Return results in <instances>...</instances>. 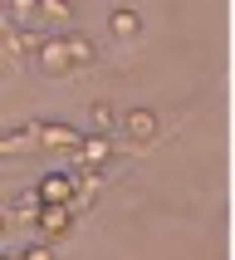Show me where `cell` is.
<instances>
[{
	"instance_id": "cell-3",
	"label": "cell",
	"mask_w": 235,
	"mask_h": 260,
	"mask_svg": "<svg viewBox=\"0 0 235 260\" xmlns=\"http://www.w3.org/2000/svg\"><path fill=\"white\" fill-rule=\"evenodd\" d=\"M73 152H79L88 167H103V162L113 157V133H88V138H79Z\"/></svg>"
},
{
	"instance_id": "cell-5",
	"label": "cell",
	"mask_w": 235,
	"mask_h": 260,
	"mask_svg": "<svg viewBox=\"0 0 235 260\" xmlns=\"http://www.w3.org/2000/svg\"><path fill=\"white\" fill-rule=\"evenodd\" d=\"M64 44H69V69H88L93 59H98V44L88 40V35H79V29H64Z\"/></svg>"
},
{
	"instance_id": "cell-8",
	"label": "cell",
	"mask_w": 235,
	"mask_h": 260,
	"mask_svg": "<svg viewBox=\"0 0 235 260\" xmlns=\"http://www.w3.org/2000/svg\"><path fill=\"white\" fill-rule=\"evenodd\" d=\"M88 128H93V133H113V128H118V108H113L108 99L88 103Z\"/></svg>"
},
{
	"instance_id": "cell-6",
	"label": "cell",
	"mask_w": 235,
	"mask_h": 260,
	"mask_svg": "<svg viewBox=\"0 0 235 260\" xmlns=\"http://www.w3.org/2000/svg\"><path fill=\"white\" fill-rule=\"evenodd\" d=\"M40 20L49 29H69L73 25V0H40Z\"/></svg>"
},
{
	"instance_id": "cell-9",
	"label": "cell",
	"mask_w": 235,
	"mask_h": 260,
	"mask_svg": "<svg viewBox=\"0 0 235 260\" xmlns=\"http://www.w3.org/2000/svg\"><path fill=\"white\" fill-rule=\"evenodd\" d=\"M69 187H73V182H69L64 172H49L34 191H40V202H69Z\"/></svg>"
},
{
	"instance_id": "cell-4",
	"label": "cell",
	"mask_w": 235,
	"mask_h": 260,
	"mask_svg": "<svg viewBox=\"0 0 235 260\" xmlns=\"http://www.w3.org/2000/svg\"><path fill=\"white\" fill-rule=\"evenodd\" d=\"M108 35H113V40H137V35H142V15L137 10H128V5H118V10H108Z\"/></svg>"
},
{
	"instance_id": "cell-11",
	"label": "cell",
	"mask_w": 235,
	"mask_h": 260,
	"mask_svg": "<svg viewBox=\"0 0 235 260\" xmlns=\"http://www.w3.org/2000/svg\"><path fill=\"white\" fill-rule=\"evenodd\" d=\"M34 15H40V0H10V20L15 25H29Z\"/></svg>"
},
{
	"instance_id": "cell-1",
	"label": "cell",
	"mask_w": 235,
	"mask_h": 260,
	"mask_svg": "<svg viewBox=\"0 0 235 260\" xmlns=\"http://www.w3.org/2000/svg\"><path fill=\"white\" fill-rule=\"evenodd\" d=\"M118 128L128 133L132 143H147V138H157L162 118L152 113V108H128V113H118Z\"/></svg>"
},
{
	"instance_id": "cell-7",
	"label": "cell",
	"mask_w": 235,
	"mask_h": 260,
	"mask_svg": "<svg viewBox=\"0 0 235 260\" xmlns=\"http://www.w3.org/2000/svg\"><path fill=\"white\" fill-rule=\"evenodd\" d=\"M40 221H44L49 236H64V231H69V202H44L40 206Z\"/></svg>"
},
{
	"instance_id": "cell-2",
	"label": "cell",
	"mask_w": 235,
	"mask_h": 260,
	"mask_svg": "<svg viewBox=\"0 0 235 260\" xmlns=\"http://www.w3.org/2000/svg\"><path fill=\"white\" fill-rule=\"evenodd\" d=\"M40 69L44 74H69V44H64V29L40 40Z\"/></svg>"
},
{
	"instance_id": "cell-10",
	"label": "cell",
	"mask_w": 235,
	"mask_h": 260,
	"mask_svg": "<svg viewBox=\"0 0 235 260\" xmlns=\"http://www.w3.org/2000/svg\"><path fill=\"white\" fill-rule=\"evenodd\" d=\"M40 206H44V202H40V191H29V187H25V191H15V216H25V221H29V216H40Z\"/></svg>"
},
{
	"instance_id": "cell-13",
	"label": "cell",
	"mask_w": 235,
	"mask_h": 260,
	"mask_svg": "<svg viewBox=\"0 0 235 260\" xmlns=\"http://www.w3.org/2000/svg\"><path fill=\"white\" fill-rule=\"evenodd\" d=\"M20 255H25V260H54V246H44V241H29Z\"/></svg>"
},
{
	"instance_id": "cell-12",
	"label": "cell",
	"mask_w": 235,
	"mask_h": 260,
	"mask_svg": "<svg viewBox=\"0 0 235 260\" xmlns=\"http://www.w3.org/2000/svg\"><path fill=\"white\" fill-rule=\"evenodd\" d=\"M44 143H59L64 152H73V147H79V133H69V128H54V123H49V128H44Z\"/></svg>"
},
{
	"instance_id": "cell-14",
	"label": "cell",
	"mask_w": 235,
	"mask_h": 260,
	"mask_svg": "<svg viewBox=\"0 0 235 260\" xmlns=\"http://www.w3.org/2000/svg\"><path fill=\"white\" fill-rule=\"evenodd\" d=\"M0 236H5V211H0Z\"/></svg>"
}]
</instances>
